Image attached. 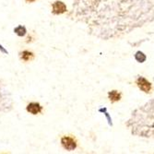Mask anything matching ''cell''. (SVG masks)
<instances>
[{
    "label": "cell",
    "instance_id": "30bf717a",
    "mask_svg": "<svg viewBox=\"0 0 154 154\" xmlns=\"http://www.w3.org/2000/svg\"><path fill=\"white\" fill-rule=\"evenodd\" d=\"M14 31H15V32H16L19 36H23V35H25V33H26V29H25V27H23V26H19V27H17Z\"/></svg>",
    "mask_w": 154,
    "mask_h": 154
},
{
    "label": "cell",
    "instance_id": "6da1fadb",
    "mask_svg": "<svg viewBox=\"0 0 154 154\" xmlns=\"http://www.w3.org/2000/svg\"><path fill=\"white\" fill-rule=\"evenodd\" d=\"M72 14L91 34L116 39L154 21V0H74Z\"/></svg>",
    "mask_w": 154,
    "mask_h": 154
},
{
    "label": "cell",
    "instance_id": "5b68a950",
    "mask_svg": "<svg viewBox=\"0 0 154 154\" xmlns=\"http://www.w3.org/2000/svg\"><path fill=\"white\" fill-rule=\"evenodd\" d=\"M52 8H53V13L54 14H63L65 12H66V6L65 5V3L61 2V1H55L53 6H52Z\"/></svg>",
    "mask_w": 154,
    "mask_h": 154
},
{
    "label": "cell",
    "instance_id": "8fae6325",
    "mask_svg": "<svg viewBox=\"0 0 154 154\" xmlns=\"http://www.w3.org/2000/svg\"><path fill=\"white\" fill-rule=\"evenodd\" d=\"M27 2H29V3H32V2H34L35 0H26Z\"/></svg>",
    "mask_w": 154,
    "mask_h": 154
},
{
    "label": "cell",
    "instance_id": "3957f363",
    "mask_svg": "<svg viewBox=\"0 0 154 154\" xmlns=\"http://www.w3.org/2000/svg\"><path fill=\"white\" fill-rule=\"evenodd\" d=\"M136 84L138 89L145 93H150L152 91V84L144 77L138 76L136 79Z\"/></svg>",
    "mask_w": 154,
    "mask_h": 154
},
{
    "label": "cell",
    "instance_id": "8992f818",
    "mask_svg": "<svg viewBox=\"0 0 154 154\" xmlns=\"http://www.w3.org/2000/svg\"><path fill=\"white\" fill-rule=\"evenodd\" d=\"M26 109L32 115H38L41 113L42 110H43V107H42L41 104L38 103H31L27 105Z\"/></svg>",
    "mask_w": 154,
    "mask_h": 154
},
{
    "label": "cell",
    "instance_id": "ba28073f",
    "mask_svg": "<svg viewBox=\"0 0 154 154\" xmlns=\"http://www.w3.org/2000/svg\"><path fill=\"white\" fill-rule=\"evenodd\" d=\"M135 59L138 63H144L147 60V55L141 51H137L135 54Z\"/></svg>",
    "mask_w": 154,
    "mask_h": 154
},
{
    "label": "cell",
    "instance_id": "9c48e42d",
    "mask_svg": "<svg viewBox=\"0 0 154 154\" xmlns=\"http://www.w3.org/2000/svg\"><path fill=\"white\" fill-rule=\"evenodd\" d=\"M20 57L24 61H29V60L33 58V54L32 52H29V51H23L20 54Z\"/></svg>",
    "mask_w": 154,
    "mask_h": 154
},
{
    "label": "cell",
    "instance_id": "7a4b0ae2",
    "mask_svg": "<svg viewBox=\"0 0 154 154\" xmlns=\"http://www.w3.org/2000/svg\"><path fill=\"white\" fill-rule=\"evenodd\" d=\"M125 125L134 136L154 139V98L134 110Z\"/></svg>",
    "mask_w": 154,
    "mask_h": 154
},
{
    "label": "cell",
    "instance_id": "52a82bcc",
    "mask_svg": "<svg viewBox=\"0 0 154 154\" xmlns=\"http://www.w3.org/2000/svg\"><path fill=\"white\" fill-rule=\"evenodd\" d=\"M108 99L112 102V103H116L119 102L122 99V94L121 92H119L118 91H111L108 92Z\"/></svg>",
    "mask_w": 154,
    "mask_h": 154
},
{
    "label": "cell",
    "instance_id": "277c9868",
    "mask_svg": "<svg viewBox=\"0 0 154 154\" xmlns=\"http://www.w3.org/2000/svg\"><path fill=\"white\" fill-rule=\"evenodd\" d=\"M61 144L63 146V148L66 150H74L77 148V141L71 137H67L65 136L61 138Z\"/></svg>",
    "mask_w": 154,
    "mask_h": 154
}]
</instances>
